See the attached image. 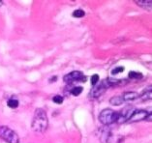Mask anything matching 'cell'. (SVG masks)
<instances>
[{"mask_svg":"<svg viewBox=\"0 0 152 143\" xmlns=\"http://www.w3.org/2000/svg\"><path fill=\"white\" fill-rule=\"evenodd\" d=\"M135 3L141 8L145 9L147 11L152 10V1L150 0H137V1H135Z\"/></svg>","mask_w":152,"mask_h":143,"instance_id":"30bf717a","label":"cell"},{"mask_svg":"<svg viewBox=\"0 0 152 143\" xmlns=\"http://www.w3.org/2000/svg\"><path fill=\"white\" fill-rule=\"evenodd\" d=\"M55 79H56V76H53V79H49V81L52 82V81H54Z\"/></svg>","mask_w":152,"mask_h":143,"instance_id":"ffe728a7","label":"cell"},{"mask_svg":"<svg viewBox=\"0 0 152 143\" xmlns=\"http://www.w3.org/2000/svg\"><path fill=\"white\" fill-rule=\"evenodd\" d=\"M123 71H124V67H116L111 71V74H113V76H116L117 74L122 73Z\"/></svg>","mask_w":152,"mask_h":143,"instance_id":"ac0fdd59","label":"cell"},{"mask_svg":"<svg viewBox=\"0 0 152 143\" xmlns=\"http://www.w3.org/2000/svg\"><path fill=\"white\" fill-rule=\"evenodd\" d=\"M18 104H20V102H18V100L17 98L15 97H12L8 100L7 102V105L10 108H13V109H15V108H17L18 107Z\"/></svg>","mask_w":152,"mask_h":143,"instance_id":"7c38bea8","label":"cell"},{"mask_svg":"<svg viewBox=\"0 0 152 143\" xmlns=\"http://www.w3.org/2000/svg\"><path fill=\"white\" fill-rule=\"evenodd\" d=\"M99 82V76L98 74H93L91 76V84L93 86H95Z\"/></svg>","mask_w":152,"mask_h":143,"instance_id":"d6986e66","label":"cell"},{"mask_svg":"<svg viewBox=\"0 0 152 143\" xmlns=\"http://www.w3.org/2000/svg\"><path fill=\"white\" fill-rule=\"evenodd\" d=\"M151 97H152L151 88H149L148 90H145V91H144V93H141V98L144 99V100H150Z\"/></svg>","mask_w":152,"mask_h":143,"instance_id":"5bb4252c","label":"cell"},{"mask_svg":"<svg viewBox=\"0 0 152 143\" xmlns=\"http://www.w3.org/2000/svg\"><path fill=\"white\" fill-rule=\"evenodd\" d=\"M110 104L111 105H114V107H119L124 104V101L121 96H114L110 100Z\"/></svg>","mask_w":152,"mask_h":143,"instance_id":"8fae6325","label":"cell"},{"mask_svg":"<svg viewBox=\"0 0 152 143\" xmlns=\"http://www.w3.org/2000/svg\"><path fill=\"white\" fill-rule=\"evenodd\" d=\"M2 5H3V1H1V0H0V7H1Z\"/></svg>","mask_w":152,"mask_h":143,"instance_id":"44dd1931","label":"cell"},{"mask_svg":"<svg viewBox=\"0 0 152 143\" xmlns=\"http://www.w3.org/2000/svg\"><path fill=\"white\" fill-rule=\"evenodd\" d=\"M0 138L7 143H20L18 133L7 126H0Z\"/></svg>","mask_w":152,"mask_h":143,"instance_id":"277c9868","label":"cell"},{"mask_svg":"<svg viewBox=\"0 0 152 143\" xmlns=\"http://www.w3.org/2000/svg\"><path fill=\"white\" fill-rule=\"evenodd\" d=\"M99 139L101 143H110L113 140V132L108 126H105L99 130Z\"/></svg>","mask_w":152,"mask_h":143,"instance_id":"8992f818","label":"cell"},{"mask_svg":"<svg viewBox=\"0 0 152 143\" xmlns=\"http://www.w3.org/2000/svg\"><path fill=\"white\" fill-rule=\"evenodd\" d=\"M136 109L132 105H128V107H124L123 109L121 110V112L118 113V118H117V121L116 122L118 123H124V122H127L129 120L130 116L132 115V113L134 112Z\"/></svg>","mask_w":152,"mask_h":143,"instance_id":"ba28073f","label":"cell"},{"mask_svg":"<svg viewBox=\"0 0 152 143\" xmlns=\"http://www.w3.org/2000/svg\"><path fill=\"white\" fill-rule=\"evenodd\" d=\"M124 102H133L136 101L137 99L141 98V94H139L138 92L135 91H129V92H125L124 94L121 96Z\"/></svg>","mask_w":152,"mask_h":143,"instance_id":"9c48e42d","label":"cell"},{"mask_svg":"<svg viewBox=\"0 0 152 143\" xmlns=\"http://www.w3.org/2000/svg\"><path fill=\"white\" fill-rule=\"evenodd\" d=\"M129 77L131 79H141L142 77V74L141 73H138V72L132 71V72H130L129 73Z\"/></svg>","mask_w":152,"mask_h":143,"instance_id":"2e32d148","label":"cell"},{"mask_svg":"<svg viewBox=\"0 0 152 143\" xmlns=\"http://www.w3.org/2000/svg\"><path fill=\"white\" fill-rule=\"evenodd\" d=\"M82 91H83V88L82 86H76V87H74V88L72 89V95L73 96H80V94H82Z\"/></svg>","mask_w":152,"mask_h":143,"instance_id":"9a60e30c","label":"cell"},{"mask_svg":"<svg viewBox=\"0 0 152 143\" xmlns=\"http://www.w3.org/2000/svg\"><path fill=\"white\" fill-rule=\"evenodd\" d=\"M63 101H64V99L60 95H56L52 98V102H53L54 104H61L62 102H63Z\"/></svg>","mask_w":152,"mask_h":143,"instance_id":"e0dca14e","label":"cell"},{"mask_svg":"<svg viewBox=\"0 0 152 143\" xmlns=\"http://www.w3.org/2000/svg\"><path fill=\"white\" fill-rule=\"evenodd\" d=\"M49 127V118L45 109L37 108L31 123V128L36 132H45Z\"/></svg>","mask_w":152,"mask_h":143,"instance_id":"6da1fadb","label":"cell"},{"mask_svg":"<svg viewBox=\"0 0 152 143\" xmlns=\"http://www.w3.org/2000/svg\"><path fill=\"white\" fill-rule=\"evenodd\" d=\"M63 80L68 84H71L73 82H76V81H85L86 80V77L83 76L82 72L80 71H74V72H71L68 74L64 76Z\"/></svg>","mask_w":152,"mask_h":143,"instance_id":"5b68a950","label":"cell"},{"mask_svg":"<svg viewBox=\"0 0 152 143\" xmlns=\"http://www.w3.org/2000/svg\"><path fill=\"white\" fill-rule=\"evenodd\" d=\"M117 118H118V112L110 108H106V109L102 110L99 114V121L104 126H108L113 123H115Z\"/></svg>","mask_w":152,"mask_h":143,"instance_id":"3957f363","label":"cell"},{"mask_svg":"<svg viewBox=\"0 0 152 143\" xmlns=\"http://www.w3.org/2000/svg\"><path fill=\"white\" fill-rule=\"evenodd\" d=\"M72 15L74 18H83L85 15V13H84V11L82 10V9H77V10L76 11H74L73 12V14Z\"/></svg>","mask_w":152,"mask_h":143,"instance_id":"4fadbf2b","label":"cell"},{"mask_svg":"<svg viewBox=\"0 0 152 143\" xmlns=\"http://www.w3.org/2000/svg\"><path fill=\"white\" fill-rule=\"evenodd\" d=\"M149 113L147 112L146 110H142V109H136L134 112L132 113V115L130 116L128 122L131 123H137L139 121L145 120L146 118L149 116Z\"/></svg>","mask_w":152,"mask_h":143,"instance_id":"52a82bcc","label":"cell"},{"mask_svg":"<svg viewBox=\"0 0 152 143\" xmlns=\"http://www.w3.org/2000/svg\"><path fill=\"white\" fill-rule=\"evenodd\" d=\"M117 82H119L118 80L111 79H107L102 80L100 83H97V84L92 88L91 92H90V97L94 98V99L100 98L107 89H108L110 87H111Z\"/></svg>","mask_w":152,"mask_h":143,"instance_id":"7a4b0ae2","label":"cell"}]
</instances>
